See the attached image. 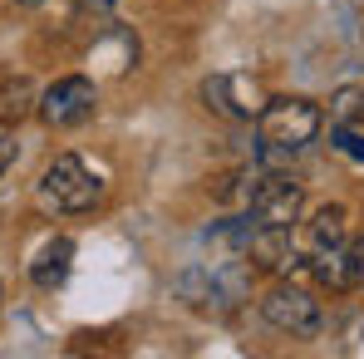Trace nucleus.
Returning a JSON list of instances; mask_svg holds the SVG:
<instances>
[{
    "instance_id": "obj_1",
    "label": "nucleus",
    "mask_w": 364,
    "mask_h": 359,
    "mask_svg": "<svg viewBox=\"0 0 364 359\" xmlns=\"http://www.w3.org/2000/svg\"><path fill=\"white\" fill-rule=\"evenodd\" d=\"M320 104L310 99H266L261 114H256V128H261V158H291L301 153L305 143H315L320 133Z\"/></svg>"
},
{
    "instance_id": "obj_2",
    "label": "nucleus",
    "mask_w": 364,
    "mask_h": 359,
    "mask_svg": "<svg viewBox=\"0 0 364 359\" xmlns=\"http://www.w3.org/2000/svg\"><path fill=\"white\" fill-rule=\"evenodd\" d=\"M40 202L50 212H89L99 202V182L89 178V168L74 153H64V158H55L45 168V178H40Z\"/></svg>"
},
{
    "instance_id": "obj_3",
    "label": "nucleus",
    "mask_w": 364,
    "mask_h": 359,
    "mask_svg": "<svg viewBox=\"0 0 364 359\" xmlns=\"http://www.w3.org/2000/svg\"><path fill=\"white\" fill-rule=\"evenodd\" d=\"M261 320L291 340H310V335H320V300L301 286H271L261 296Z\"/></svg>"
},
{
    "instance_id": "obj_4",
    "label": "nucleus",
    "mask_w": 364,
    "mask_h": 359,
    "mask_svg": "<svg viewBox=\"0 0 364 359\" xmlns=\"http://www.w3.org/2000/svg\"><path fill=\"white\" fill-rule=\"evenodd\" d=\"M301 202H305V187L296 178H286V173L256 178V187L246 192V212L261 227H291L301 217Z\"/></svg>"
},
{
    "instance_id": "obj_5",
    "label": "nucleus",
    "mask_w": 364,
    "mask_h": 359,
    "mask_svg": "<svg viewBox=\"0 0 364 359\" xmlns=\"http://www.w3.org/2000/svg\"><path fill=\"white\" fill-rule=\"evenodd\" d=\"M94 104H99L94 84H89L84 74H69V79H55V84L40 94L35 114L50 123V128H74V123H84L94 114Z\"/></svg>"
},
{
    "instance_id": "obj_6",
    "label": "nucleus",
    "mask_w": 364,
    "mask_h": 359,
    "mask_svg": "<svg viewBox=\"0 0 364 359\" xmlns=\"http://www.w3.org/2000/svg\"><path fill=\"white\" fill-rule=\"evenodd\" d=\"M202 99H207L212 114H222V119H232V123L256 119L261 104H266L261 89H256V79H246V74H212L202 84Z\"/></svg>"
},
{
    "instance_id": "obj_7",
    "label": "nucleus",
    "mask_w": 364,
    "mask_h": 359,
    "mask_svg": "<svg viewBox=\"0 0 364 359\" xmlns=\"http://www.w3.org/2000/svg\"><path fill=\"white\" fill-rule=\"evenodd\" d=\"M69 266H74V241L55 237V241H45V251L30 261V281L40 291H60L64 281H69Z\"/></svg>"
},
{
    "instance_id": "obj_8",
    "label": "nucleus",
    "mask_w": 364,
    "mask_h": 359,
    "mask_svg": "<svg viewBox=\"0 0 364 359\" xmlns=\"http://www.w3.org/2000/svg\"><path fill=\"white\" fill-rule=\"evenodd\" d=\"M291 227H261L256 222V232L246 241V261H256V266H266V271H286L291 266Z\"/></svg>"
},
{
    "instance_id": "obj_9",
    "label": "nucleus",
    "mask_w": 364,
    "mask_h": 359,
    "mask_svg": "<svg viewBox=\"0 0 364 359\" xmlns=\"http://www.w3.org/2000/svg\"><path fill=\"white\" fill-rule=\"evenodd\" d=\"M350 232V212L340 202H325L310 222H305V251H325V246H345Z\"/></svg>"
},
{
    "instance_id": "obj_10",
    "label": "nucleus",
    "mask_w": 364,
    "mask_h": 359,
    "mask_svg": "<svg viewBox=\"0 0 364 359\" xmlns=\"http://www.w3.org/2000/svg\"><path fill=\"white\" fill-rule=\"evenodd\" d=\"M35 104H40V94H35V84H30L25 74L0 79V123H5V128L25 123L30 114H35Z\"/></svg>"
},
{
    "instance_id": "obj_11",
    "label": "nucleus",
    "mask_w": 364,
    "mask_h": 359,
    "mask_svg": "<svg viewBox=\"0 0 364 359\" xmlns=\"http://www.w3.org/2000/svg\"><path fill=\"white\" fill-rule=\"evenodd\" d=\"M310 276H315V286H325V291H350V256H345V246H325V251H310Z\"/></svg>"
},
{
    "instance_id": "obj_12",
    "label": "nucleus",
    "mask_w": 364,
    "mask_h": 359,
    "mask_svg": "<svg viewBox=\"0 0 364 359\" xmlns=\"http://www.w3.org/2000/svg\"><path fill=\"white\" fill-rule=\"evenodd\" d=\"M335 114H340V119H360L364 114V89H340V94H335Z\"/></svg>"
},
{
    "instance_id": "obj_13",
    "label": "nucleus",
    "mask_w": 364,
    "mask_h": 359,
    "mask_svg": "<svg viewBox=\"0 0 364 359\" xmlns=\"http://www.w3.org/2000/svg\"><path fill=\"white\" fill-rule=\"evenodd\" d=\"M84 15H94V30H109L114 25V0H74Z\"/></svg>"
},
{
    "instance_id": "obj_14",
    "label": "nucleus",
    "mask_w": 364,
    "mask_h": 359,
    "mask_svg": "<svg viewBox=\"0 0 364 359\" xmlns=\"http://www.w3.org/2000/svg\"><path fill=\"white\" fill-rule=\"evenodd\" d=\"M345 256H350V286H360V291H364V237L350 241Z\"/></svg>"
},
{
    "instance_id": "obj_15",
    "label": "nucleus",
    "mask_w": 364,
    "mask_h": 359,
    "mask_svg": "<svg viewBox=\"0 0 364 359\" xmlns=\"http://www.w3.org/2000/svg\"><path fill=\"white\" fill-rule=\"evenodd\" d=\"M335 148H340V153H350V158H360V163H364V138L355 133V128H335Z\"/></svg>"
},
{
    "instance_id": "obj_16",
    "label": "nucleus",
    "mask_w": 364,
    "mask_h": 359,
    "mask_svg": "<svg viewBox=\"0 0 364 359\" xmlns=\"http://www.w3.org/2000/svg\"><path fill=\"white\" fill-rule=\"evenodd\" d=\"M15 163V143L10 138H0V178H5V168Z\"/></svg>"
},
{
    "instance_id": "obj_17",
    "label": "nucleus",
    "mask_w": 364,
    "mask_h": 359,
    "mask_svg": "<svg viewBox=\"0 0 364 359\" xmlns=\"http://www.w3.org/2000/svg\"><path fill=\"white\" fill-rule=\"evenodd\" d=\"M20 5H40V0H20Z\"/></svg>"
},
{
    "instance_id": "obj_18",
    "label": "nucleus",
    "mask_w": 364,
    "mask_h": 359,
    "mask_svg": "<svg viewBox=\"0 0 364 359\" xmlns=\"http://www.w3.org/2000/svg\"><path fill=\"white\" fill-rule=\"evenodd\" d=\"M0 300H5V291H0Z\"/></svg>"
}]
</instances>
